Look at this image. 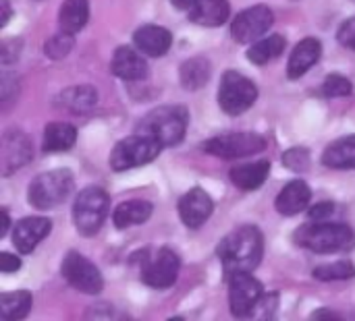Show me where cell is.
<instances>
[{
  "label": "cell",
  "mask_w": 355,
  "mask_h": 321,
  "mask_svg": "<svg viewBox=\"0 0 355 321\" xmlns=\"http://www.w3.org/2000/svg\"><path fill=\"white\" fill-rule=\"evenodd\" d=\"M310 199H312L310 187L304 181L295 178L281 189V193L275 199V208L283 216H297L310 205Z\"/></svg>",
  "instance_id": "cell-18"
},
{
  "label": "cell",
  "mask_w": 355,
  "mask_h": 321,
  "mask_svg": "<svg viewBox=\"0 0 355 321\" xmlns=\"http://www.w3.org/2000/svg\"><path fill=\"white\" fill-rule=\"evenodd\" d=\"M266 139L258 133H227L212 137L204 143V149L210 156L223 158V160H239L250 158L266 149Z\"/></svg>",
  "instance_id": "cell-8"
},
{
  "label": "cell",
  "mask_w": 355,
  "mask_h": 321,
  "mask_svg": "<svg viewBox=\"0 0 355 321\" xmlns=\"http://www.w3.org/2000/svg\"><path fill=\"white\" fill-rule=\"evenodd\" d=\"M181 270L179 255L173 249H158L154 255L146 251V259H141V280L146 286L164 291L171 288L177 282Z\"/></svg>",
  "instance_id": "cell-9"
},
{
  "label": "cell",
  "mask_w": 355,
  "mask_h": 321,
  "mask_svg": "<svg viewBox=\"0 0 355 321\" xmlns=\"http://www.w3.org/2000/svg\"><path fill=\"white\" fill-rule=\"evenodd\" d=\"M187 125H189L187 108L179 104H171V106L154 108L150 114H146L137 125V133L156 139L162 147H173L185 139Z\"/></svg>",
  "instance_id": "cell-3"
},
{
  "label": "cell",
  "mask_w": 355,
  "mask_h": 321,
  "mask_svg": "<svg viewBox=\"0 0 355 321\" xmlns=\"http://www.w3.org/2000/svg\"><path fill=\"white\" fill-rule=\"evenodd\" d=\"M322 164L333 170H352L355 168V135L341 137L333 141L324 154H322Z\"/></svg>",
  "instance_id": "cell-23"
},
{
  "label": "cell",
  "mask_w": 355,
  "mask_h": 321,
  "mask_svg": "<svg viewBox=\"0 0 355 321\" xmlns=\"http://www.w3.org/2000/svg\"><path fill=\"white\" fill-rule=\"evenodd\" d=\"M110 71H112V75H116L123 81H141L148 77L150 68L137 50H133L131 46H121L112 54Z\"/></svg>",
  "instance_id": "cell-16"
},
{
  "label": "cell",
  "mask_w": 355,
  "mask_h": 321,
  "mask_svg": "<svg viewBox=\"0 0 355 321\" xmlns=\"http://www.w3.org/2000/svg\"><path fill=\"white\" fill-rule=\"evenodd\" d=\"M187 12L189 19L200 27H218L229 19L231 6L229 0H196Z\"/></svg>",
  "instance_id": "cell-20"
},
{
  "label": "cell",
  "mask_w": 355,
  "mask_h": 321,
  "mask_svg": "<svg viewBox=\"0 0 355 321\" xmlns=\"http://www.w3.org/2000/svg\"><path fill=\"white\" fill-rule=\"evenodd\" d=\"M256 100H258V87L248 77H243L237 71H227L223 75L218 87V104L227 114L239 116L245 110H250Z\"/></svg>",
  "instance_id": "cell-7"
},
{
  "label": "cell",
  "mask_w": 355,
  "mask_h": 321,
  "mask_svg": "<svg viewBox=\"0 0 355 321\" xmlns=\"http://www.w3.org/2000/svg\"><path fill=\"white\" fill-rule=\"evenodd\" d=\"M212 210H214L212 197L204 189H200V187L191 189L189 193H185L179 199V218H181V222L187 228L204 226L206 220L212 216Z\"/></svg>",
  "instance_id": "cell-14"
},
{
  "label": "cell",
  "mask_w": 355,
  "mask_h": 321,
  "mask_svg": "<svg viewBox=\"0 0 355 321\" xmlns=\"http://www.w3.org/2000/svg\"><path fill=\"white\" fill-rule=\"evenodd\" d=\"M310 152L306 147H293L283 154V164L293 172H306L310 168Z\"/></svg>",
  "instance_id": "cell-33"
},
{
  "label": "cell",
  "mask_w": 355,
  "mask_h": 321,
  "mask_svg": "<svg viewBox=\"0 0 355 321\" xmlns=\"http://www.w3.org/2000/svg\"><path fill=\"white\" fill-rule=\"evenodd\" d=\"M337 39L343 48H349L355 52V17L341 23V27L337 31Z\"/></svg>",
  "instance_id": "cell-34"
},
{
  "label": "cell",
  "mask_w": 355,
  "mask_h": 321,
  "mask_svg": "<svg viewBox=\"0 0 355 321\" xmlns=\"http://www.w3.org/2000/svg\"><path fill=\"white\" fill-rule=\"evenodd\" d=\"M52 230V222L44 216H29L15 224L12 245L19 253H31Z\"/></svg>",
  "instance_id": "cell-15"
},
{
  "label": "cell",
  "mask_w": 355,
  "mask_h": 321,
  "mask_svg": "<svg viewBox=\"0 0 355 321\" xmlns=\"http://www.w3.org/2000/svg\"><path fill=\"white\" fill-rule=\"evenodd\" d=\"M133 44L146 56L158 58V56H164L171 50L173 35H171L168 29H164L160 25H144L133 33Z\"/></svg>",
  "instance_id": "cell-17"
},
{
  "label": "cell",
  "mask_w": 355,
  "mask_h": 321,
  "mask_svg": "<svg viewBox=\"0 0 355 321\" xmlns=\"http://www.w3.org/2000/svg\"><path fill=\"white\" fill-rule=\"evenodd\" d=\"M154 212V205L150 201H144V199H129V201H123L116 205V210L112 212V222H114V228L119 230H125L129 226H135V224H144L150 220Z\"/></svg>",
  "instance_id": "cell-22"
},
{
  "label": "cell",
  "mask_w": 355,
  "mask_h": 321,
  "mask_svg": "<svg viewBox=\"0 0 355 321\" xmlns=\"http://www.w3.org/2000/svg\"><path fill=\"white\" fill-rule=\"evenodd\" d=\"M335 216V203L331 201H324V203H316L310 212H308V218L312 222H327L329 218Z\"/></svg>",
  "instance_id": "cell-36"
},
{
  "label": "cell",
  "mask_w": 355,
  "mask_h": 321,
  "mask_svg": "<svg viewBox=\"0 0 355 321\" xmlns=\"http://www.w3.org/2000/svg\"><path fill=\"white\" fill-rule=\"evenodd\" d=\"M89 19V2L87 0H64L58 10V25L62 31L79 33Z\"/></svg>",
  "instance_id": "cell-25"
},
{
  "label": "cell",
  "mask_w": 355,
  "mask_h": 321,
  "mask_svg": "<svg viewBox=\"0 0 355 321\" xmlns=\"http://www.w3.org/2000/svg\"><path fill=\"white\" fill-rule=\"evenodd\" d=\"M19 52H21V39H17V37L4 39V42L0 44V58H2V64H12V62L19 58Z\"/></svg>",
  "instance_id": "cell-35"
},
{
  "label": "cell",
  "mask_w": 355,
  "mask_h": 321,
  "mask_svg": "<svg viewBox=\"0 0 355 321\" xmlns=\"http://www.w3.org/2000/svg\"><path fill=\"white\" fill-rule=\"evenodd\" d=\"M354 91V85L347 77L339 75V73H333L324 79L322 87H320V93L327 95V98H345V95H352Z\"/></svg>",
  "instance_id": "cell-32"
},
{
  "label": "cell",
  "mask_w": 355,
  "mask_h": 321,
  "mask_svg": "<svg viewBox=\"0 0 355 321\" xmlns=\"http://www.w3.org/2000/svg\"><path fill=\"white\" fill-rule=\"evenodd\" d=\"M264 297L262 284L252 272H237L229 276V307L235 318H248Z\"/></svg>",
  "instance_id": "cell-11"
},
{
  "label": "cell",
  "mask_w": 355,
  "mask_h": 321,
  "mask_svg": "<svg viewBox=\"0 0 355 321\" xmlns=\"http://www.w3.org/2000/svg\"><path fill=\"white\" fill-rule=\"evenodd\" d=\"M0 214H2V228H0V239H2V237H6V232H8V228H10V218H8V212H6L4 208H2Z\"/></svg>",
  "instance_id": "cell-39"
},
{
  "label": "cell",
  "mask_w": 355,
  "mask_h": 321,
  "mask_svg": "<svg viewBox=\"0 0 355 321\" xmlns=\"http://www.w3.org/2000/svg\"><path fill=\"white\" fill-rule=\"evenodd\" d=\"M312 320H341V315H337L331 309H320V311L312 313Z\"/></svg>",
  "instance_id": "cell-38"
},
{
  "label": "cell",
  "mask_w": 355,
  "mask_h": 321,
  "mask_svg": "<svg viewBox=\"0 0 355 321\" xmlns=\"http://www.w3.org/2000/svg\"><path fill=\"white\" fill-rule=\"evenodd\" d=\"M60 272H62V278L79 293L98 295L104 288V278H102L100 270L85 255H81L77 251H69L64 255Z\"/></svg>",
  "instance_id": "cell-10"
},
{
  "label": "cell",
  "mask_w": 355,
  "mask_h": 321,
  "mask_svg": "<svg viewBox=\"0 0 355 321\" xmlns=\"http://www.w3.org/2000/svg\"><path fill=\"white\" fill-rule=\"evenodd\" d=\"M179 77H181V85L187 91H196L200 87H204L210 79V62L202 56L189 58L187 62L181 64L179 68Z\"/></svg>",
  "instance_id": "cell-27"
},
{
  "label": "cell",
  "mask_w": 355,
  "mask_h": 321,
  "mask_svg": "<svg viewBox=\"0 0 355 321\" xmlns=\"http://www.w3.org/2000/svg\"><path fill=\"white\" fill-rule=\"evenodd\" d=\"M162 152V145L141 133H135L131 137L121 139L112 152H110V168L114 172H125L144 164H150L158 158V154Z\"/></svg>",
  "instance_id": "cell-6"
},
{
  "label": "cell",
  "mask_w": 355,
  "mask_h": 321,
  "mask_svg": "<svg viewBox=\"0 0 355 321\" xmlns=\"http://www.w3.org/2000/svg\"><path fill=\"white\" fill-rule=\"evenodd\" d=\"M2 2V19H0V27H4L6 23H8V19H10V4H8V0H0Z\"/></svg>",
  "instance_id": "cell-40"
},
{
  "label": "cell",
  "mask_w": 355,
  "mask_h": 321,
  "mask_svg": "<svg viewBox=\"0 0 355 321\" xmlns=\"http://www.w3.org/2000/svg\"><path fill=\"white\" fill-rule=\"evenodd\" d=\"M322 56V44L316 37H306L302 39L295 50L291 52L289 64H287V77L289 79H300L304 77Z\"/></svg>",
  "instance_id": "cell-19"
},
{
  "label": "cell",
  "mask_w": 355,
  "mask_h": 321,
  "mask_svg": "<svg viewBox=\"0 0 355 321\" xmlns=\"http://www.w3.org/2000/svg\"><path fill=\"white\" fill-rule=\"evenodd\" d=\"M77 141V129L69 122H48L44 131V152H67Z\"/></svg>",
  "instance_id": "cell-26"
},
{
  "label": "cell",
  "mask_w": 355,
  "mask_h": 321,
  "mask_svg": "<svg viewBox=\"0 0 355 321\" xmlns=\"http://www.w3.org/2000/svg\"><path fill=\"white\" fill-rule=\"evenodd\" d=\"M31 295L27 291L4 293L0 297V318L2 320H23L31 309Z\"/></svg>",
  "instance_id": "cell-29"
},
{
  "label": "cell",
  "mask_w": 355,
  "mask_h": 321,
  "mask_svg": "<svg viewBox=\"0 0 355 321\" xmlns=\"http://www.w3.org/2000/svg\"><path fill=\"white\" fill-rule=\"evenodd\" d=\"M275 15L266 4H256L245 10H241L231 25V35L237 44H254L266 35V31L272 27Z\"/></svg>",
  "instance_id": "cell-12"
},
{
  "label": "cell",
  "mask_w": 355,
  "mask_h": 321,
  "mask_svg": "<svg viewBox=\"0 0 355 321\" xmlns=\"http://www.w3.org/2000/svg\"><path fill=\"white\" fill-rule=\"evenodd\" d=\"M31 141L21 131H8L2 135L0 143V174L10 176L15 170L23 168L31 160Z\"/></svg>",
  "instance_id": "cell-13"
},
{
  "label": "cell",
  "mask_w": 355,
  "mask_h": 321,
  "mask_svg": "<svg viewBox=\"0 0 355 321\" xmlns=\"http://www.w3.org/2000/svg\"><path fill=\"white\" fill-rule=\"evenodd\" d=\"M285 37L281 33H272L268 37H262L258 42H254L248 50V58L254 62V64H266L270 62L272 58H279L283 52H285Z\"/></svg>",
  "instance_id": "cell-28"
},
{
  "label": "cell",
  "mask_w": 355,
  "mask_h": 321,
  "mask_svg": "<svg viewBox=\"0 0 355 321\" xmlns=\"http://www.w3.org/2000/svg\"><path fill=\"white\" fill-rule=\"evenodd\" d=\"M110 210V197L102 187H85L73 203V222L77 232L83 237H94L100 232Z\"/></svg>",
  "instance_id": "cell-5"
},
{
  "label": "cell",
  "mask_w": 355,
  "mask_h": 321,
  "mask_svg": "<svg viewBox=\"0 0 355 321\" xmlns=\"http://www.w3.org/2000/svg\"><path fill=\"white\" fill-rule=\"evenodd\" d=\"M58 102L75 114H87L98 104V91L92 85H75L64 89L58 95Z\"/></svg>",
  "instance_id": "cell-24"
},
{
  "label": "cell",
  "mask_w": 355,
  "mask_h": 321,
  "mask_svg": "<svg viewBox=\"0 0 355 321\" xmlns=\"http://www.w3.org/2000/svg\"><path fill=\"white\" fill-rule=\"evenodd\" d=\"M73 189H75V178L71 170L56 168V170L42 172L31 181L27 199L35 210H52L64 203L73 193Z\"/></svg>",
  "instance_id": "cell-4"
},
{
  "label": "cell",
  "mask_w": 355,
  "mask_h": 321,
  "mask_svg": "<svg viewBox=\"0 0 355 321\" xmlns=\"http://www.w3.org/2000/svg\"><path fill=\"white\" fill-rule=\"evenodd\" d=\"M312 276L322 282H333V280H352L355 278V266L352 262H335V264H324L314 268Z\"/></svg>",
  "instance_id": "cell-30"
},
{
  "label": "cell",
  "mask_w": 355,
  "mask_h": 321,
  "mask_svg": "<svg viewBox=\"0 0 355 321\" xmlns=\"http://www.w3.org/2000/svg\"><path fill=\"white\" fill-rule=\"evenodd\" d=\"M171 2H173V6L179 8V10H189V8L193 6L196 0H171Z\"/></svg>",
  "instance_id": "cell-41"
},
{
  "label": "cell",
  "mask_w": 355,
  "mask_h": 321,
  "mask_svg": "<svg viewBox=\"0 0 355 321\" xmlns=\"http://www.w3.org/2000/svg\"><path fill=\"white\" fill-rule=\"evenodd\" d=\"M19 268H21V259H19L17 255L6 253V251L0 253V272H2V274H12V272H17Z\"/></svg>",
  "instance_id": "cell-37"
},
{
  "label": "cell",
  "mask_w": 355,
  "mask_h": 321,
  "mask_svg": "<svg viewBox=\"0 0 355 321\" xmlns=\"http://www.w3.org/2000/svg\"><path fill=\"white\" fill-rule=\"evenodd\" d=\"M73 44H75L73 33H69V31H62V29H60V33L52 35V37L46 42L44 52H46V56H48V58H52V60H62V58L73 50Z\"/></svg>",
  "instance_id": "cell-31"
},
{
  "label": "cell",
  "mask_w": 355,
  "mask_h": 321,
  "mask_svg": "<svg viewBox=\"0 0 355 321\" xmlns=\"http://www.w3.org/2000/svg\"><path fill=\"white\" fill-rule=\"evenodd\" d=\"M268 172H270V162L268 160H258V162L233 166L231 172H229V178L237 189L254 191V189H258V187H262L266 183Z\"/></svg>",
  "instance_id": "cell-21"
},
{
  "label": "cell",
  "mask_w": 355,
  "mask_h": 321,
  "mask_svg": "<svg viewBox=\"0 0 355 321\" xmlns=\"http://www.w3.org/2000/svg\"><path fill=\"white\" fill-rule=\"evenodd\" d=\"M264 253V237L256 226H239L229 232L218 249L216 255L223 262V270L227 276L237 272H254Z\"/></svg>",
  "instance_id": "cell-1"
},
{
  "label": "cell",
  "mask_w": 355,
  "mask_h": 321,
  "mask_svg": "<svg viewBox=\"0 0 355 321\" xmlns=\"http://www.w3.org/2000/svg\"><path fill=\"white\" fill-rule=\"evenodd\" d=\"M295 245L310 249L320 255L329 253H347L355 249V232L347 224L333 222H312L304 224L295 235Z\"/></svg>",
  "instance_id": "cell-2"
}]
</instances>
